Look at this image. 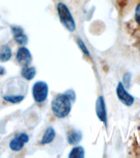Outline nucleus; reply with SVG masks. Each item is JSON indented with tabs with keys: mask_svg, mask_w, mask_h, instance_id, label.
<instances>
[{
	"mask_svg": "<svg viewBox=\"0 0 140 158\" xmlns=\"http://www.w3.org/2000/svg\"><path fill=\"white\" fill-rule=\"evenodd\" d=\"M51 105L52 113L56 118H66L71 110V100L66 93L58 94L55 96Z\"/></svg>",
	"mask_w": 140,
	"mask_h": 158,
	"instance_id": "nucleus-1",
	"label": "nucleus"
},
{
	"mask_svg": "<svg viewBox=\"0 0 140 158\" xmlns=\"http://www.w3.org/2000/svg\"><path fill=\"white\" fill-rule=\"evenodd\" d=\"M56 8H57V13H58V17L61 24L63 25L69 31H75L76 28V22L67 6L64 4L63 2H59Z\"/></svg>",
	"mask_w": 140,
	"mask_h": 158,
	"instance_id": "nucleus-2",
	"label": "nucleus"
},
{
	"mask_svg": "<svg viewBox=\"0 0 140 158\" xmlns=\"http://www.w3.org/2000/svg\"><path fill=\"white\" fill-rule=\"evenodd\" d=\"M32 96L37 103H43L49 96V85L44 81H38L32 86Z\"/></svg>",
	"mask_w": 140,
	"mask_h": 158,
	"instance_id": "nucleus-3",
	"label": "nucleus"
},
{
	"mask_svg": "<svg viewBox=\"0 0 140 158\" xmlns=\"http://www.w3.org/2000/svg\"><path fill=\"white\" fill-rule=\"evenodd\" d=\"M29 140V135L25 133H18L16 135L9 143L10 149L13 152H20L24 146L26 144Z\"/></svg>",
	"mask_w": 140,
	"mask_h": 158,
	"instance_id": "nucleus-4",
	"label": "nucleus"
},
{
	"mask_svg": "<svg viewBox=\"0 0 140 158\" xmlns=\"http://www.w3.org/2000/svg\"><path fill=\"white\" fill-rule=\"evenodd\" d=\"M16 59L17 63L22 67L29 66L32 62V54L26 47H20L16 54Z\"/></svg>",
	"mask_w": 140,
	"mask_h": 158,
	"instance_id": "nucleus-5",
	"label": "nucleus"
},
{
	"mask_svg": "<svg viewBox=\"0 0 140 158\" xmlns=\"http://www.w3.org/2000/svg\"><path fill=\"white\" fill-rule=\"evenodd\" d=\"M116 94H117L119 100L123 104H125V106H132L134 102V98L130 94L128 93L127 91L125 90V86L121 82H119V84H118L117 88H116Z\"/></svg>",
	"mask_w": 140,
	"mask_h": 158,
	"instance_id": "nucleus-6",
	"label": "nucleus"
},
{
	"mask_svg": "<svg viewBox=\"0 0 140 158\" xmlns=\"http://www.w3.org/2000/svg\"><path fill=\"white\" fill-rule=\"evenodd\" d=\"M12 33L15 41L21 46H25L28 43V36L25 33L24 30L19 26H12Z\"/></svg>",
	"mask_w": 140,
	"mask_h": 158,
	"instance_id": "nucleus-7",
	"label": "nucleus"
},
{
	"mask_svg": "<svg viewBox=\"0 0 140 158\" xmlns=\"http://www.w3.org/2000/svg\"><path fill=\"white\" fill-rule=\"evenodd\" d=\"M96 114L102 122L107 124V110H106L105 101L103 96H99L96 101Z\"/></svg>",
	"mask_w": 140,
	"mask_h": 158,
	"instance_id": "nucleus-8",
	"label": "nucleus"
},
{
	"mask_svg": "<svg viewBox=\"0 0 140 158\" xmlns=\"http://www.w3.org/2000/svg\"><path fill=\"white\" fill-rule=\"evenodd\" d=\"M56 137V131L52 127H49L46 130L44 131V135L41 138V144L46 145L51 143L54 140V138Z\"/></svg>",
	"mask_w": 140,
	"mask_h": 158,
	"instance_id": "nucleus-9",
	"label": "nucleus"
},
{
	"mask_svg": "<svg viewBox=\"0 0 140 158\" xmlns=\"http://www.w3.org/2000/svg\"><path fill=\"white\" fill-rule=\"evenodd\" d=\"M66 139L69 144L71 145H76L78 144L82 139V133L80 131L71 130L69 131L66 136Z\"/></svg>",
	"mask_w": 140,
	"mask_h": 158,
	"instance_id": "nucleus-10",
	"label": "nucleus"
},
{
	"mask_svg": "<svg viewBox=\"0 0 140 158\" xmlns=\"http://www.w3.org/2000/svg\"><path fill=\"white\" fill-rule=\"evenodd\" d=\"M12 56V49L7 44H2L0 46V62L5 63L9 61Z\"/></svg>",
	"mask_w": 140,
	"mask_h": 158,
	"instance_id": "nucleus-11",
	"label": "nucleus"
},
{
	"mask_svg": "<svg viewBox=\"0 0 140 158\" xmlns=\"http://www.w3.org/2000/svg\"><path fill=\"white\" fill-rule=\"evenodd\" d=\"M21 75L25 80L30 81L36 75V70H35L34 67H23L21 69Z\"/></svg>",
	"mask_w": 140,
	"mask_h": 158,
	"instance_id": "nucleus-12",
	"label": "nucleus"
},
{
	"mask_svg": "<svg viewBox=\"0 0 140 158\" xmlns=\"http://www.w3.org/2000/svg\"><path fill=\"white\" fill-rule=\"evenodd\" d=\"M2 98L5 101L11 104H18L24 100L25 96L22 95H5Z\"/></svg>",
	"mask_w": 140,
	"mask_h": 158,
	"instance_id": "nucleus-13",
	"label": "nucleus"
},
{
	"mask_svg": "<svg viewBox=\"0 0 140 158\" xmlns=\"http://www.w3.org/2000/svg\"><path fill=\"white\" fill-rule=\"evenodd\" d=\"M69 158H84V149L80 146H77L71 151Z\"/></svg>",
	"mask_w": 140,
	"mask_h": 158,
	"instance_id": "nucleus-14",
	"label": "nucleus"
},
{
	"mask_svg": "<svg viewBox=\"0 0 140 158\" xmlns=\"http://www.w3.org/2000/svg\"><path fill=\"white\" fill-rule=\"evenodd\" d=\"M77 44H78V46L80 47V49L82 50V52H83L84 54L89 56V51H88V48L86 47L85 44L84 43L83 40L79 38V39H77Z\"/></svg>",
	"mask_w": 140,
	"mask_h": 158,
	"instance_id": "nucleus-15",
	"label": "nucleus"
},
{
	"mask_svg": "<svg viewBox=\"0 0 140 158\" xmlns=\"http://www.w3.org/2000/svg\"><path fill=\"white\" fill-rule=\"evenodd\" d=\"M131 73H126L124 75L123 77V81H124V84H125L126 86H130V81H131Z\"/></svg>",
	"mask_w": 140,
	"mask_h": 158,
	"instance_id": "nucleus-16",
	"label": "nucleus"
},
{
	"mask_svg": "<svg viewBox=\"0 0 140 158\" xmlns=\"http://www.w3.org/2000/svg\"><path fill=\"white\" fill-rule=\"evenodd\" d=\"M135 20L138 22V24L140 26V3L138 5L135 10Z\"/></svg>",
	"mask_w": 140,
	"mask_h": 158,
	"instance_id": "nucleus-17",
	"label": "nucleus"
},
{
	"mask_svg": "<svg viewBox=\"0 0 140 158\" xmlns=\"http://www.w3.org/2000/svg\"><path fill=\"white\" fill-rule=\"evenodd\" d=\"M65 93L71 98V101H75V99H76V94H75L74 91H72V90H68V91H65Z\"/></svg>",
	"mask_w": 140,
	"mask_h": 158,
	"instance_id": "nucleus-18",
	"label": "nucleus"
},
{
	"mask_svg": "<svg viewBox=\"0 0 140 158\" xmlns=\"http://www.w3.org/2000/svg\"><path fill=\"white\" fill-rule=\"evenodd\" d=\"M5 73H6V69H5V68L2 66H0V77L3 76Z\"/></svg>",
	"mask_w": 140,
	"mask_h": 158,
	"instance_id": "nucleus-19",
	"label": "nucleus"
}]
</instances>
